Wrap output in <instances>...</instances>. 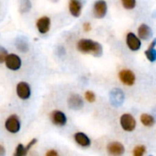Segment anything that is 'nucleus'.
<instances>
[{
	"label": "nucleus",
	"mask_w": 156,
	"mask_h": 156,
	"mask_svg": "<svg viewBox=\"0 0 156 156\" xmlns=\"http://www.w3.org/2000/svg\"><path fill=\"white\" fill-rule=\"evenodd\" d=\"M27 150L26 149V147L23 145V144H19L17 146H16V152H15V154H14V155L15 156H26L27 154Z\"/></svg>",
	"instance_id": "21"
},
{
	"label": "nucleus",
	"mask_w": 156,
	"mask_h": 156,
	"mask_svg": "<svg viewBox=\"0 0 156 156\" xmlns=\"http://www.w3.org/2000/svg\"><path fill=\"white\" fill-rule=\"evenodd\" d=\"M5 150L4 148V146L0 144V156L5 155Z\"/></svg>",
	"instance_id": "29"
},
{
	"label": "nucleus",
	"mask_w": 156,
	"mask_h": 156,
	"mask_svg": "<svg viewBox=\"0 0 156 156\" xmlns=\"http://www.w3.org/2000/svg\"><path fill=\"white\" fill-rule=\"evenodd\" d=\"M122 4L125 9L132 10L136 6V0H122Z\"/></svg>",
	"instance_id": "22"
},
{
	"label": "nucleus",
	"mask_w": 156,
	"mask_h": 156,
	"mask_svg": "<svg viewBox=\"0 0 156 156\" xmlns=\"http://www.w3.org/2000/svg\"><path fill=\"white\" fill-rule=\"evenodd\" d=\"M37 139H32V140L28 143V144L26 146V149L27 150V152H28V151H29V150H30V149H31V148H32V147L37 144Z\"/></svg>",
	"instance_id": "26"
},
{
	"label": "nucleus",
	"mask_w": 156,
	"mask_h": 156,
	"mask_svg": "<svg viewBox=\"0 0 156 156\" xmlns=\"http://www.w3.org/2000/svg\"><path fill=\"white\" fill-rule=\"evenodd\" d=\"M50 25H51L50 18L47 16L39 17L36 23L37 28L40 34H47L50 29Z\"/></svg>",
	"instance_id": "11"
},
{
	"label": "nucleus",
	"mask_w": 156,
	"mask_h": 156,
	"mask_svg": "<svg viewBox=\"0 0 156 156\" xmlns=\"http://www.w3.org/2000/svg\"><path fill=\"white\" fill-rule=\"evenodd\" d=\"M138 35L141 39L148 40L153 37V30L148 25L142 24L138 28Z\"/></svg>",
	"instance_id": "15"
},
{
	"label": "nucleus",
	"mask_w": 156,
	"mask_h": 156,
	"mask_svg": "<svg viewBox=\"0 0 156 156\" xmlns=\"http://www.w3.org/2000/svg\"><path fill=\"white\" fill-rule=\"evenodd\" d=\"M84 97H85V99H86L89 102H90V103H92V102H94V101H96V96H95V94H94L92 91H90V90L86 91Z\"/></svg>",
	"instance_id": "24"
},
{
	"label": "nucleus",
	"mask_w": 156,
	"mask_h": 156,
	"mask_svg": "<svg viewBox=\"0 0 156 156\" xmlns=\"http://www.w3.org/2000/svg\"><path fill=\"white\" fill-rule=\"evenodd\" d=\"M83 29L86 31V32H89L90 29H91V26H90V23L89 22H86L83 24Z\"/></svg>",
	"instance_id": "27"
},
{
	"label": "nucleus",
	"mask_w": 156,
	"mask_h": 156,
	"mask_svg": "<svg viewBox=\"0 0 156 156\" xmlns=\"http://www.w3.org/2000/svg\"><path fill=\"white\" fill-rule=\"evenodd\" d=\"M46 155L47 156H58V152H56L55 150H49L48 152H47Z\"/></svg>",
	"instance_id": "28"
},
{
	"label": "nucleus",
	"mask_w": 156,
	"mask_h": 156,
	"mask_svg": "<svg viewBox=\"0 0 156 156\" xmlns=\"http://www.w3.org/2000/svg\"><path fill=\"white\" fill-rule=\"evenodd\" d=\"M107 151L111 155H122L124 154V146L118 142H112L108 144Z\"/></svg>",
	"instance_id": "13"
},
{
	"label": "nucleus",
	"mask_w": 156,
	"mask_h": 156,
	"mask_svg": "<svg viewBox=\"0 0 156 156\" xmlns=\"http://www.w3.org/2000/svg\"><path fill=\"white\" fill-rule=\"evenodd\" d=\"M145 57L147 59L151 62H155L156 61V49L155 48H148L144 52Z\"/></svg>",
	"instance_id": "20"
},
{
	"label": "nucleus",
	"mask_w": 156,
	"mask_h": 156,
	"mask_svg": "<svg viewBox=\"0 0 156 156\" xmlns=\"http://www.w3.org/2000/svg\"><path fill=\"white\" fill-rule=\"evenodd\" d=\"M126 44L128 46V48L133 50V51H137L141 48L142 46V42H141V38L138 37L134 33L130 32L127 34L126 37Z\"/></svg>",
	"instance_id": "8"
},
{
	"label": "nucleus",
	"mask_w": 156,
	"mask_h": 156,
	"mask_svg": "<svg viewBox=\"0 0 156 156\" xmlns=\"http://www.w3.org/2000/svg\"><path fill=\"white\" fill-rule=\"evenodd\" d=\"M146 152V148L144 145H138L133 150V155L134 156H143Z\"/></svg>",
	"instance_id": "23"
},
{
	"label": "nucleus",
	"mask_w": 156,
	"mask_h": 156,
	"mask_svg": "<svg viewBox=\"0 0 156 156\" xmlns=\"http://www.w3.org/2000/svg\"><path fill=\"white\" fill-rule=\"evenodd\" d=\"M153 113H154V119H155L156 121V108L154 109V111H153Z\"/></svg>",
	"instance_id": "31"
},
{
	"label": "nucleus",
	"mask_w": 156,
	"mask_h": 156,
	"mask_svg": "<svg viewBox=\"0 0 156 156\" xmlns=\"http://www.w3.org/2000/svg\"><path fill=\"white\" fill-rule=\"evenodd\" d=\"M31 7H32V4H31L30 0H20L19 11L21 13H27V12L30 11Z\"/></svg>",
	"instance_id": "19"
},
{
	"label": "nucleus",
	"mask_w": 156,
	"mask_h": 156,
	"mask_svg": "<svg viewBox=\"0 0 156 156\" xmlns=\"http://www.w3.org/2000/svg\"><path fill=\"white\" fill-rule=\"evenodd\" d=\"M16 94L21 100H28L31 95V89L27 82L20 81L16 85Z\"/></svg>",
	"instance_id": "6"
},
{
	"label": "nucleus",
	"mask_w": 156,
	"mask_h": 156,
	"mask_svg": "<svg viewBox=\"0 0 156 156\" xmlns=\"http://www.w3.org/2000/svg\"><path fill=\"white\" fill-rule=\"evenodd\" d=\"M77 48L81 53L92 54L95 57H101L103 53L102 46L99 42H95L91 39H80L77 44Z\"/></svg>",
	"instance_id": "1"
},
{
	"label": "nucleus",
	"mask_w": 156,
	"mask_h": 156,
	"mask_svg": "<svg viewBox=\"0 0 156 156\" xmlns=\"http://www.w3.org/2000/svg\"><path fill=\"white\" fill-rule=\"evenodd\" d=\"M74 140L81 147H89L91 144L90 139L84 133H76L74 134Z\"/></svg>",
	"instance_id": "16"
},
{
	"label": "nucleus",
	"mask_w": 156,
	"mask_h": 156,
	"mask_svg": "<svg viewBox=\"0 0 156 156\" xmlns=\"http://www.w3.org/2000/svg\"><path fill=\"white\" fill-rule=\"evenodd\" d=\"M5 67L13 71H16L21 68L22 65V61L19 56H17L16 54H8L5 60Z\"/></svg>",
	"instance_id": "5"
},
{
	"label": "nucleus",
	"mask_w": 156,
	"mask_h": 156,
	"mask_svg": "<svg viewBox=\"0 0 156 156\" xmlns=\"http://www.w3.org/2000/svg\"><path fill=\"white\" fill-rule=\"evenodd\" d=\"M122 128L126 132H133L135 130L136 127V120L135 118L129 113L122 114L120 119Z\"/></svg>",
	"instance_id": "4"
},
{
	"label": "nucleus",
	"mask_w": 156,
	"mask_h": 156,
	"mask_svg": "<svg viewBox=\"0 0 156 156\" xmlns=\"http://www.w3.org/2000/svg\"><path fill=\"white\" fill-rule=\"evenodd\" d=\"M68 105L69 109L73 111H79L83 108L84 102L82 98L79 94H72L68 100Z\"/></svg>",
	"instance_id": "12"
},
{
	"label": "nucleus",
	"mask_w": 156,
	"mask_h": 156,
	"mask_svg": "<svg viewBox=\"0 0 156 156\" xmlns=\"http://www.w3.org/2000/svg\"><path fill=\"white\" fill-rule=\"evenodd\" d=\"M141 122L142 123L146 126V127H152L154 125L155 123V119L153 115L147 114V113H144L141 115Z\"/></svg>",
	"instance_id": "17"
},
{
	"label": "nucleus",
	"mask_w": 156,
	"mask_h": 156,
	"mask_svg": "<svg viewBox=\"0 0 156 156\" xmlns=\"http://www.w3.org/2000/svg\"><path fill=\"white\" fill-rule=\"evenodd\" d=\"M156 47V38H154L149 46V48H154Z\"/></svg>",
	"instance_id": "30"
},
{
	"label": "nucleus",
	"mask_w": 156,
	"mask_h": 156,
	"mask_svg": "<svg viewBox=\"0 0 156 156\" xmlns=\"http://www.w3.org/2000/svg\"><path fill=\"white\" fill-rule=\"evenodd\" d=\"M16 47L21 52H27L28 50V44L24 38H17L16 41Z\"/></svg>",
	"instance_id": "18"
},
{
	"label": "nucleus",
	"mask_w": 156,
	"mask_h": 156,
	"mask_svg": "<svg viewBox=\"0 0 156 156\" xmlns=\"http://www.w3.org/2000/svg\"><path fill=\"white\" fill-rule=\"evenodd\" d=\"M69 8L70 14L74 17H79L81 14L82 3L81 1H79V0H70L69 4Z\"/></svg>",
	"instance_id": "14"
},
{
	"label": "nucleus",
	"mask_w": 156,
	"mask_h": 156,
	"mask_svg": "<svg viewBox=\"0 0 156 156\" xmlns=\"http://www.w3.org/2000/svg\"><path fill=\"white\" fill-rule=\"evenodd\" d=\"M108 11L107 3L104 0L96 1L93 7V14L96 18H103Z\"/></svg>",
	"instance_id": "9"
},
{
	"label": "nucleus",
	"mask_w": 156,
	"mask_h": 156,
	"mask_svg": "<svg viewBox=\"0 0 156 156\" xmlns=\"http://www.w3.org/2000/svg\"><path fill=\"white\" fill-rule=\"evenodd\" d=\"M125 100L123 91L121 89L115 88L110 92V102L113 107H121Z\"/></svg>",
	"instance_id": "3"
},
{
	"label": "nucleus",
	"mask_w": 156,
	"mask_h": 156,
	"mask_svg": "<svg viewBox=\"0 0 156 156\" xmlns=\"http://www.w3.org/2000/svg\"><path fill=\"white\" fill-rule=\"evenodd\" d=\"M7 55H8L7 50L4 47L0 46V64L5 63V60Z\"/></svg>",
	"instance_id": "25"
},
{
	"label": "nucleus",
	"mask_w": 156,
	"mask_h": 156,
	"mask_svg": "<svg viewBox=\"0 0 156 156\" xmlns=\"http://www.w3.org/2000/svg\"><path fill=\"white\" fill-rule=\"evenodd\" d=\"M5 128L10 133H17L21 128L19 118L16 114L10 115L5 122Z\"/></svg>",
	"instance_id": "2"
},
{
	"label": "nucleus",
	"mask_w": 156,
	"mask_h": 156,
	"mask_svg": "<svg viewBox=\"0 0 156 156\" xmlns=\"http://www.w3.org/2000/svg\"><path fill=\"white\" fill-rule=\"evenodd\" d=\"M50 120L53 124H55L56 126H58V127L65 126L67 123V116L65 115V113L63 112L58 111V110L53 111L51 112Z\"/></svg>",
	"instance_id": "10"
},
{
	"label": "nucleus",
	"mask_w": 156,
	"mask_h": 156,
	"mask_svg": "<svg viewBox=\"0 0 156 156\" xmlns=\"http://www.w3.org/2000/svg\"><path fill=\"white\" fill-rule=\"evenodd\" d=\"M119 79L122 84L127 86H133L135 83V74L130 69H122L119 73Z\"/></svg>",
	"instance_id": "7"
},
{
	"label": "nucleus",
	"mask_w": 156,
	"mask_h": 156,
	"mask_svg": "<svg viewBox=\"0 0 156 156\" xmlns=\"http://www.w3.org/2000/svg\"><path fill=\"white\" fill-rule=\"evenodd\" d=\"M79 1H82V0H79Z\"/></svg>",
	"instance_id": "32"
}]
</instances>
